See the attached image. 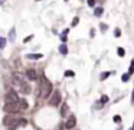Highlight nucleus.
<instances>
[{
  "mask_svg": "<svg viewBox=\"0 0 134 130\" xmlns=\"http://www.w3.org/2000/svg\"><path fill=\"white\" fill-rule=\"evenodd\" d=\"M59 52H61L62 55H66L68 54V48H66V45H65V44H62V45L59 46Z\"/></svg>",
  "mask_w": 134,
  "mask_h": 130,
  "instance_id": "nucleus-13",
  "label": "nucleus"
},
{
  "mask_svg": "<svg viewBox=\"0 0 134 130\" xmlns=\"http://www.w3.org/2000/svg\"><path fill=\"white\" fill-rule=\"evenodd\" d=\"M87 3H88L89 7H94L95 6V0H87Z\"/></svg>",
  "mask_w": 134,
  "mask_h": 130,
  "instance_id": "nucleus-26",
  "label": "nucleus"
},
{
  "mask_svg": "<svg viewBox=\"0 0 134 130\" xmlns=\"http://www.w3.org/2000/svg\"><path fill=\"white\" fill-rule=\"evenodd\" d=\"M130 75H131L130 72H125V74H123V75H121V81H123V82H127V81L130 80Z\"/></svg>",
  "mask_w": 134,
  "mask_h": 130,
  "instance_id": "nucleus-15",
  "label": "nucleus"
},
{
  "mask_svg": "<svg viewBox=\"0 0 134 130\" xmlns=\"http://www.w3.org/2000/svg\"><path fill=\"white\" fill-rule=\"evenodd\" d=\"M78 23H79V18H74V20H72V27H75L76 25H78Z\"/></svg>",
  "mask_w": 134,
  "mask_h": 130,
  "instance_id": "nucleus-22",
  "label": "nucleus"
},
{
  "mask_svg": "<svg viewBox=\"0 0 134 130\" xmlns=\"http://www.w3.org/2000/svg\"><path fill=\"white\" fill-rule=\"evenodd\" d=\"M33 36H35V35H29V36H27V38H26V39L23 40V42H29V40H30V39H33Z\"/></svg>",
  "mask_w": 134,
  "mask_h": 130,
  "instance_id": "nucleus-30",
  "label": "nucleus"
},
{
  "mask_svg": "<svg viewBox=\"0 0 134 130\" xmlns=\"http://www.w3.org/2000/svg\"><path fill=\"white\" fill-rule=\"evenodd\" d=\"M6 45V39L5 38H0V48H5Z\"/></svg>",
  "mask_w": 134,
  "mask_h": 130,
  "instance_id": "nucleus-24",
  "label": "nucleus"
},
{
  "mask_svg": "<svg viewBox=\"0 0 134 130\" xmlns=\"http://www.w3.org/2000/svg\"><path fill=\"white\" fill-rule=\"evenodd\" d=\"M26 58L27 59H40V58H43V55L42 54H27Z\"/></svg>",
  "mask_w": 134,
  "mask_h": 130,
  "instance_id": "nucleus-12",
  "label": "nucleus"
},
{
  "mask_svg": "<svg viewBox=\"0 0 134 130\" xmlns=\"http://www.w3.org/2000/svg\"><path fill=\"white\" fill-rule=\"evenodd\" d=\"M131 130H134V123H133V127H131Z\"/></svg>",
  "mask_w": 134,
  "mask_h": 130,
  "instance_id": "nucleus-32",
  "label": "nucleus"
},
{
  "mask_svg": "<svg viewBox=\"0 0 134 130\" xmlns=\"http://www.w3.org/2000/svg\"><path fill=\"white\" fill-rule=\"evenodd\" d=\"M40 93H42V97H45V98L49 94L54 93V91H52V84H51V81L45 75L40 77Z\"/></svg>",
  "mask_w": 134,
  "mask_h": 130,
  "instance_id": "nucleus-2",
  "label": "nucleus"
},
{
  "mask_svg": "<svg viewBox=\"0 0 134 130\" xmlns=\"http://www.w3.org/2000/svg\"><path fill=\"white\" fill-rule=\"evenodd\" d=\"M112 120L115 121V123H120V121H121V117L120 116H114V117H112Z\"/></svg>",
  "mask_w": 134,
  "mask_h": 130,
  "instance_id": "nucleus-27",
  "label": "nucleus"
},
{
  "mask_svg": "<svg viewBox=\"0 0 134 130\" xmlns=\"http://www.w3.org/2000/svg\"><path fill=\"white\" fill-rule=\"evenodd\" d=\"M20 90L23 91V94H30V87L27 85L26 81H23L22 84H20Z\"/></svg>",
  "mask_w": 134,
  "mask_h": 130,
  "instance_id": "nucleus-11",
  "label": "nucleus"
},
{
  "mask_svg": "<svg viewBox=\"0 0 134 130\" xmlns=\"http://www.w3.org/2000/svg\"><path fill=\"white\" fill-rule=\"evenodd\" d=\"M7 127L10 129H18V127H22V126H26L27 124V120L26 119H22V117H18L14 114H10V116H6L5 120H3Z\"/></svg>",
  "mask_w": 134,
  "mask_h": 130,
  "instance_id": "nucleus-1",
  "label": "nucleus"
},
{
  "mask_svg": "<svg viewBox=\"0 0 134 130\" xmlns=\"http://www.w3.org/2000/svg\"><path fill=\"white\" fill-rule=\"evenodd\" d=\"M130 74H134V59L131 61V64H130V69H128Z\"/></svg>",
  "mask_w": 134,
  "mask_h": 130,
  "instance_id": "nucleus-23",
  "label": "nucleus"
},
{
  "mask_svg": "<svg viewBox=\"0 0 134 130\" xmlns=\"http://www.w3.org/2000/svg\"><path fill=\"white\" fill-rule=\"evenodd\" d=\"M65 77H74V72L72 71H65Z\"/></svg>",
  "mask_w": 134,
  "mask_h": 130,
  "instance_id": "nucleus-28",
  "label": "nucleus"
},
{
  "mask_svg": "<svg viewBox=\"0 0 134 130\" xmlns=\"http://www.w3.org/2000/svg\"><path fill=\"white\" fill-rule=\"evenodd\" d=\"M117 54H118V56H124V55H125V51L123 49V48H118V49H117Z\"/></svg>",
  "mask_w": 134,
  "mask_h": 130,
  "instance_id": "nucleus-21",
  "label": "nucleus"
},
{
  "mask_svg": "<svg viewBox=\"0 0 134 130\" xmlns=\"http://www.w3.org/2000/svg\"><path fill=\"white\" fill-rule=\"evenodd\" d=\"M75 124H76L75 116H69V119H68L66 123H65V127H66V129H72V127H75Z\"/></svg>",
  "mask_w": 134,
  "mask_h": 130,
  "instance_id": "nucleus-8",
  "label": "nucleus"
},
{
  "mask_svg": "<svg viewBox=\"0 0 134 130\" xmlns=\"http://www.w3.org/2000/svg\"><path fill=\"white\" fill-rule=\"evenodd\" d=\"M61 116L62 117H68L69 116V106H68L66 103H63L62 106H61Z\"/></svg>",
  "mask_w": 134,
  "mask_h": 130,
  "instance_id": "nucleus-9",
  "label": "nucleus"
},
{
  "mask_svg": "<svg viewBox=\"0 0 134 130\" xmlns=\"http://www.w3.org/2000/svg\"><path fill=\"white\" fill-rule=\"evenodd\" d=\"M68 32H69V29H65V31L62 32V35H61V40H62V42H66L68 40Z\"/></svg>",
  "mask_w": 134,
  "mask_h": 130,
  "instance_id": "nucleus-14",
  "label": "nucleus"
},
{
  "mask_svg": "<svg viewBox=\"0 0 134 130\" xmlns=\"http://www.w3.org/2000/svg\"><path fill=\"white\" fill-rule=\"evenodd\" d=\"M99 2H104V0H99Z\"/></svg>",
  "mask_w": 134,
  "mask_h": 130,
  "instance_id": "nucleus-33",
  "label": "nucleus"
},
{
  "mask_svg": "<svg viewBox=\"0 0 134 130\" xmlns=\"http://www.w3.org/2000/svg\"><path fill=\"white\" fill-rule=\"evenodd\" d=\"M110 74H111V72H108V71L103 72V74H101V75H99V80H101V81H104V80H107L108 77H110Z\"/></svg>",
  "mask_w": 134,
  "mask_h": 130,
  "instance_id": "nucleus-18",
  "label": "nucleus"
},
{
  "mask_svg": "<svg viewBox=\"0 0 134 130\" xmlns=\"http://www.w3.org/2000/svg\"><path fill=\"white\" fill-rule=\"evenodd\" d=\"M114 36H115V38H120L121 36V29L120 27H115V29H114Z\"/></svg>",
  "mask_w": 134,
  "mask_h": 130,
  "instance_id": "nucleus-19",
  "label": "nucleus"
},
{
  "mask_svg": "<svg viewBox=\"0 0 134 130\" xmlns=\"http://www.w3.org/2000/svg\"><path fill=\"white\" fill-rule=\"evenodd\" d=\"M61 100H62V95H61V93L56 90V91L52 93V97L49 98V104L52 107H58V104L61 103Z\"/></svg>",
  "mask_w": 134,
  "mask_h": 130,
  "instance_id": "nucleus-3",
  "label": "nucleus"
},
{
  "mask_svg": "<svg viewBox=\"0 0 134 130\" xmlns=\"http://www.w3.org/2000/svg\"><path fill=\"white\" fill-rule=\"evenodd\" d=\"M99 29H101V32H107V29H108V25H105V23H101V25H99Z\"/></svg>",
  "mask_w": 134,
  "mask_h": 130,
  "instance_id": "nucleus-20",
  "label": "nucleus"
},
{
  "mask_svg": "<svg viewBox=\"0 0 134 130\" xmlns=\"http://www.w3.org/2000/svg\"><path fill=\"white\" fill-rule=\"evenodd\" d=\"M19 95L14 90H9L6 93V103H19Z\"/></svg>",
  "mask_w": 134,
  "mask_h": 130,
  "instance_id": "nucleus-4",
  "label": "nucleus"
},
{
  "mask_svg": "<svg viewBox=\"0 0 134 130\" xmlns=\"http://www.w3.org/2000/svg\"><path fill=\"white\" fill-rule=\"evenodd\" d=\"M103 13H104V9H103V7H97V9H95V12H94V15L97 16V18H99Z\"/></svg>",
  "mask_w": 134,
  "mask_h": 130,
  "instance_id": "nucleus-16",
  "label": "nucleus"
},
{
  "mask_svg": "<svg viewBox=\"0 0 134 130\" xmlns=\"http://www.w3.org/2000/svg\"><path fill=\"white\" fill-rule=\"evenodd\" d=\"M14 33H16V31H14V27H12V31L9 32V39L12 40V42H13L14 38H16V35H14Z\"/></svg>",
  "mask_w": 134,
  "mask_h": 130,
  "instance_id": "nucleus-17",
  "label": "nucleus"
},
{
  "mask_svg": "<svg viewBox=\"0 0 134 130\" xmlns=\"http://www.w3.org/2000/svg\"><path fill=\"white\" fill-rule=\"evenodd\" d=\"M19 107H20V111H25V110L29 108V103H27L26 100L20 98V100H19Z\"/></svg>",
  "mask_w": 134,
  "mask_h": 130,
  "instance_id": "nucleus-10",
  "label": "nucleus"
},
{
  "mask_svg": "<svg viewBox=\"0 0 134 130\" xmlns=\"http://www.w3.org/2000/svg\"><path fill=\"white\" fill-rule=\"evenodd\" d=\"M131 101L134 103V90H133V95H131Z\"/></svg>",
  "mask_w": 134,
  "mask_h": 130,
  "instance_id": "nucleus-31",
  "label": "nucleus"
},
{
  "mask_svg": "<svg viewBox=\"0 0 134 130\" xmlns=\"http://www.w3.org/2000/svg\"><path fill=\"white\" fill-rule=\"evenodd\" d=\"M26 75H27V78L30 81H36L38 80V74H36V71L33 69V68H27L26 69Z\"/></svg>",
  "mask_w": 134,
  "mask_h": 130,
  "instance_id": "nucleus-6",
  "label": "nucleus"
},
{
  "mask_svg": "<svg viewBox=\"0 0 134 130\" xmlns=\"http://www.w3.org/2000/svg\"><path fill=\"white\" fill-rule=\"evenodd\" d=\"M89 36H91V38L95 36V29H91V31H89Z\"/></svg>",
  "mask_w": 134,
  "mask_h": 130,
  "instance_id": "nucleus-29",
  "label": "nucleus"
},
{
  "mask_svg": "<svg viewBox=\"0 0 134 130\" xmlns=\"http://www.w3.org/2000/svg\"><path fill=\"white\" fill-rule=\"evenodd\" d=\"M38 2H40V0H38Z\"/></svg>",
  "mask_w": 134,
  "mask_h": 130,
  "instance_id": "nucleus-34",
  "label": "nucleus"
},
{
  "mask_svg": "<svg viewBox=\"0 0 134 130\" xmlns=\"http://www.w3.org/2000/svg\"><path fill=\"white\" fill-rule=\"evenodd\" d=\"M108 101V95H103L101 97V104H105Z\"/></svg>",
  "mask_w": 134,
  "mask_h": 130,
  "instance_id": "nucleus-25",
  "label": "nucleus"
},
{
  "mask_svg": "<svg viewBox=\"0 0 134 130\" xmlns=\"http://www.w3.org/2000/svg\"><path fill=\"white\" fill-rule=\"evenodd\" d=\"M5 111H6V113H16V111H20L19 103H6Z\"/></svg>",
  "mask_w": 134,
  "mask_h": 130,
  "instance_id": "nucleus-5",
  "label": "nucleus"
},
{
  "mask_svg": "<svg viewBox=\"0 0 134 130\" xmlns=\"http://www.w3.org/2000/svg\"><path fill=\"white\" fill-rule=\"evenodd\" d=\"M12 78H13V82L14 84H22L23 82V75L22 74H19V72H13V74H12Z\"/></svg>",
  "mask_w": 134,
  "mask_h": 130,
  "instance_id": "nucleus-7",
  "label": "nucleus"
}]
</instances>
